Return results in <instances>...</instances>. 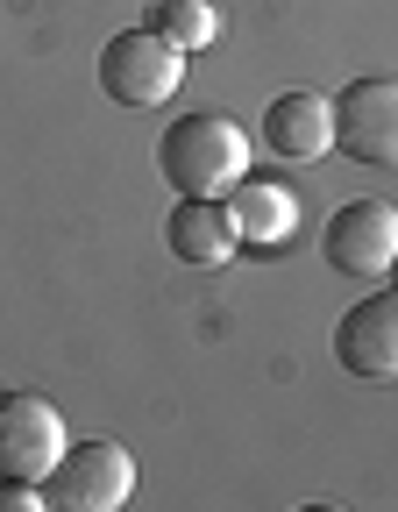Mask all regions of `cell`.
<instances>
[{
  "label": "cell",
  "mask_w": 398,
  "mask_h": 512,
  "mask_svg": "<svg viewBox=\"0 0 398 512\" xmlns=\"http://www.w3.org/2000/svg\"><path fill=\"white\" fill-rule=\"evenodd\" d=\"M228 207H235L242 242H285V235L299 228V200H292L285 185H271V178H242Z\"/></svg>",
  "instance_id": "obj_10"
},
{
  "label": "cell",
  "mask_w": 398,
  "mask_h": 512,
  "mask_svg": "<svg viewBox=\"0 0 398 512\" xmlns=\"http://www.w3.org/2000/svg\"><path fill=\"white\" fill-rule=\"evenodd\" d=\"M335 150L370 171H398V79H349L335 100Z\"/></svg>",
  "instance_id": "obj_5"
},
{
  "label": "cell",
  "mask_w": 398,
  "mask_h": 512,
  "mask_svg": "<svg viewBox=\"0 0 398 512\" xmlns=\"http://www.w3.org/2000/svg\"><path fill=\"white\" fill-rule=\"evenodd\" d=\"M178 79H185V50L171 36H157L150 22L107 36V50H100V93L121 107H157L178 93Z\"/></svg>",
  "instance_id": "obj_2"
},
{
  "label": "cell",
  "mask_w": 398,
  "mask_h": 512,
  "mask_svg": "<svg viewBox=\"0 0 398 512\" xmlns=\"http://www.w3.org/2000/svg\"><path fill=\"white\" fill-rule=\"evenodd\" d=\"M263 150L285 157V164H320L327 150H335V100H320L306 86L278 93L271 107H263Z\"/></svg>",
  "instance_id": "obj_8"
},
{
  "label": "cell",
  "mask_w": 398,
  "mask_h": 512,
  "mask_svg": "<svg viewBox=\"0 0 398 512\" xmlns=\"http://www.w3.org/2000/svg\"><path fill=\"white\" fill-rule=\"evenodd\" d=\"M64 463V413L43 392H0V484H43Z\"/></svg>",
  "instance_id": "obj_4"
},
{
  "label": "cell",
  "mask_w": 398,
  "mask_h": 512,
  "mask_svg": "<svg viewBox=\"0 0 398 512\" xmlns=\"http://www.w3.org/2000/svg\"><path fill=\"white\" fill-rule=\"evenodd\" d=\"M320 256H327L335 271H349V278L391 271V256H398V214H391L384 200H349V207H335V214H327V228H320Z\"/></svg>",
  "instance_id": "obj_6"
},
{
  "label": "cell",
  "mask_w": 398,
  "mask_h": 512,
  "mask_svg": "<svg viewBox=\"0 0 398 512\" xmlns=\"http://www.w3.org/2000/svg\"><path fill=\"white\" fill-rule=\"evenodd\" d=\"M335 363H342L349 377L398 384V285L356 299V306L335 320Z\"/></svg>",
  "instance_id": "obj_7"
},
{
  "label": "cell",
  "mask_w": 398,
  "mask_h": 512,
  "mask_svg": "<svg viewBox=\"0 0 398 512\" xmlns=\"http://www.w3.org/2000/svg\"><path fill=\"white\" fill-rule=\"evenodd\" d=\"M157 171L178 200H228L249 178V136L228 114H178L157 143Z\"/></svg>",
  "instance_id": "obj_1"
},
{
  "label": "cell",
  "mask_w": 398,
  "mask_h": 512,
  "mask_svg": "<svg viewBox=\"0 0 398 512\" xmlns=\"http://www.w3.org/2000/svg\"><path fill=\"white\" fill-rule=\"evenodd\" d=\"M391 278H398V256H391Z\"/></svg>",
  "instance_id": "obj_13"
},
{
  "label": "cell",
  "mask_w": 398,
  "mask_h": 512,
  "mask_svg": "<svg viewBox=\"0 0 398 512\" xmlns=\"http://www.w3.org/2000/svg\"><path fill=\"white\" fill-rule=\"evenodd\" d=\"M164 242H171L178 264L221 271L235 256V242H242V228H235V207H221V200H178L171 221H164Z\"/></svg>",
  "instance_id": "obj_9"
},
{
  "label": "cell",
  "mask_w": 398,
  "mask_h": 512,
  "mask_svg": "<svg viewBox=\"0 0 398 512\" xmlns=\"http://www.w3.org/2000/svg\"><path fill=\"white\" fill-rule=\"evenodd\" d=\"M150 29L171 36L178 50H207V43L221 36V15H214V0H157Z\"/></svg>",
  "instance_id": "obj_11"
},
{
  "label": "cell",
  "mask_w": 398,
  "mask_h": 512,
  "mask_svg": "<svg viewBox=\"0 0 398 512\" xmlns=\"http://www.w3.org/2000/svg\"><path fill=\"white\" fill-rule=\"evenodd\" d=\"M43 498L64 505V512H121L136 498V463H128V448L93 434V441H72L64 448V463L43 477Z\"/></svg>",
  "instance_id": "obj_3"
},
{
  "label": "cell",
  "mask_w": 398,
  "mask_h": 512,
  "mask_svg": "<svg viewBox=\"0 0 398 512\" xmlns=\"http://www.w3.org/2000/svg\"><path fill=\"white\" fill-rule=\"evenodd\" d=\"M36 505H50L36 484H0V512H36Z\"/></svg>",
  "instance_id": "obj_12"
}]
</instances>
